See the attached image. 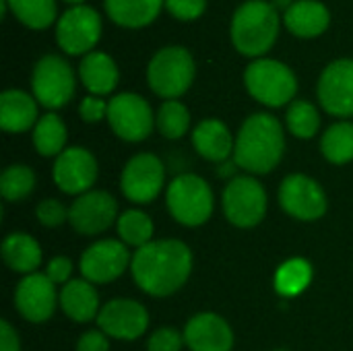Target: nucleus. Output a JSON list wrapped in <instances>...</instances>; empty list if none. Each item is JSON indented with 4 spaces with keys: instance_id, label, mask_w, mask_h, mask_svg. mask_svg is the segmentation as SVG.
<instances>
[{
    "instance_id": "nucleus-25",
    "label": "nucleus",
    "mask_w": 353,
    "mask_h": 351,
    "mask_svg": "<svg viewBox=\"0 0 353 351\" xmlns=\"http://www.w3.org/2000/svg\"><path fill=\"white\" fill-rule=\"evenodd\" d=\"M62 310L66 317H70L77 323H87L91 319H97L99 314V298L95 288L87 279H72L68 281L58 298Z\"/></svg>"
},
{
    "instance_id": "nucleus-23",
    "label": "nucleus",
    "mask_w": 353,
    "mask_h": 351,
    "mask_svg": "<svg viewBox=\"0 0 353 351\" xmlns=\"http://www.w3.org/2000/svg\"><path fill=\"white\" fill-rule=\"evenodd\" d=\"M192 145L209 161H225L234 151V141L228 126L217 118H207L199 122L192 132Z\"/></svg>"
},
{
    "instance_id": "nucleus-16",
    "label": "nucleus",
    "mask_w": 353,
    "mask_h": 351,
    "mask_svg": "<svg viewBox=\"0 0 353 351\" xmlns=\"http://www.w3.org/2000/svg\"><path fill=\"white\" fill-rule=\"evenodd\" d=\"M99 329L116 339H139L149 327V314L143 304L126 298L110 300L97 314Z\"/></svg>"
},
{
    "instance_id": "nucleus-12",
    "label": "nucleus",
    "mask_w": 353,
    "mask_h": 351,
    "mask_svg": "<svg viewBox=\"0 0 353 351\" xmlns=\"http://www.w3.org/2000/svg\"><path fill=\"white\" fill-rule=\"evenodd\" d=\"M279 205L300 221L321 219L327 211V197L321 184L304 174H292L281 182Z\"/></svg>"
},
{
    "instance_id": "nucleus-29",
    "label": "nucleus",
    "mask_w": 353,
    "mask_h": 351,
    "mask_svg": "<svg viewBox=\"0 0 353 351\" xmlns=\"http://www.w3.org/2000/svg\"><path fill=\"white\" fill-rule=\"evenodd\" d=\"M321 151L331 163H347L353 159V122H337L327 128L321 141Z\"/></svg>"
},
{
    "instance_id": "nucleus-34",
    "label": "nucleus",
    "mask_w": 353,
    "mask_h": 351,
    "mask_svg": "<svg viewBox=\"0 0 353 351\" xmlns=\"http://www.w3.org/2000/svg\"><path fill=\"white\" fill-rule=\"evenodd\" d=\"M155 122H157L159 132L165 139H180L182 134H186V130L190 126V114L184 103L170 99V101L161 103Z\"/></svg>"
},
{
    "instance_id": "nucleus-2",
    "label": "nucleus",
    "mask_w": 353,
    "mask_h": 351,
    "mask_svg": "<svg viewBox=\"0 0 353 351\" xmlns=\"http://www.w3.org/2000/svg\"><path fill=\"white\" fill-rule=\"evenodd\" d=\"M285 137L281 122L271 114H252L244 120L236 145L234 161L250 174H269L283 157Z\"/></svg>"
},
{
    "instance_id": "nucleus-9",
    "label": "nucleus",
    "mask_w": 353,
    "mask_h": 351,
    "mask_svg": "<svg viewBox=\"0 0 353 351\" xmlns=\"http://www.w3.org/2000/svg\"><path fill=\"white\" fill-rule=\"evenodd\" d=\"M223 211L236 228H254L267 211V192L263 184L250 176L234 178L223 190Z\"/></svg>"
},
{
    "instance_id": "nucleus-15",
    "label": "nucleus",
    "mask_w": 353,
    "mask_h": 351,
    "mask_svg": "<svg viewBox=\"0 0 353 351\" xmlns=\"http://www.w3.org/2000/svg\"><path fill=\"white\" fill-rule=\"evenodd\" d=\"M130 265V252L118 240H99L81 257V273L91 283H110Z\"/></svg>"
},
{
    "instance_id": "nucleus-4",
    "label": "nucleus",
    "mask_w": 353,
    "mask_h": 351,
    "mask_svg": "<svg viewBox=\"0 0 353 351\" xmlns=\"http://www.w3.org/2000/svg\"><path fill=\"white\" fill-rule=\"evenodd\" d=\"M194 58L182 46L161 48L147 66V83L163 99H176L188 91L194 81Z\"/></svg>"
},
{
    "instance_id": "nucleus-39",
    "label": "nucleus",
    "mask_w": 353,
    "mask_h": 351,
    "mask_svg": "<svg viewBox=\"0 0 353 351\" xmlns=\"http://www.w3.org/2000/svg\"><path fill=\"white\" fill-rule=\"evenodd\" d=\"M72 273V265L66 257H56L48 263L46 275L52 279V283H64Z\"/></svg>"
},
{
    "instance_id": "nucleus-28",
    "label": "nucleus",
    "mask_w": 353,
    "mask_h": 351,
    "mask_svg": "<svg viewBox=\"0 0 353 351\" xmlns=\"http://www.w3.org/2000/svg\"><path fill=\"white\" fill-rule=\"evenodd\" d=\"M8 10L25 27L41 31L56 21V0H6Z\"/></svg>"
},
{
    "instance_id": "nucleus-43",
    "label": "nucleus",
    "mask_w": 353,
    "mask_h": 351,
    "mask_svg": "<svg viewBox=\"0 0 353 351\" xmlns=\"http://www.w3.org/2000/svg\"><path fill=\"white\" fill-rule=\"evenodd\" d=\"M64 2H70V4H74V6H77V4H83L85 0H64Z\"/></svg>"
},
{
    "instance_id": "nucleus-41",
    "label": "nucleus",
    "mask_w": 353,
    "mask_h": 351,
    "mask_svg": "<svg viewBox=\"0 0 353 351\" xmlns=\"http://www.w3.org/2000/svg\"><path fill=\"white\" fill-rule=\"evenodd\" d=\"M0 351H21L19 337L6 321L0 323Z\"/></svg>"
},
{
    "instance_id": "nucleus-32",
    "label": "nucleus",
    "mask_w": 353,
    "mask_h": 351,
    "mask_svg": "<svg viewBox=\"0 0 353 351\" xmlns=\"http://www.w3.org/2000/svg\"><path fill=\"white\" fill-rule=\"evenodd\" d=\"M35 188V174L27 166H10L0 176V192L6 201H23Z\"/></svg>"
},
{
    "instance_id": "nucleus-1",
    "label": "nucleus",
    "mask_w": 353,
    "mask_h": 351,
    "mask_svg": "<svg viewBox=\"0 0 353 351\" xmlns=\"http://www.w3.org/2000/svg\"><path fill=\"white\" fill-rule=\"evenodd\" d=\"M130 269L143 292L165 298L176 294L186 283L192 269V254L180 240L149 242L134 252Z\"/></svg>"
},
{
    "instance_id": "nucleus-27",
    "label": "nucleus",
    "mask_w": 353,
    "mask_h": 351,
    "mask_svg": "<svg viewBox=\"0 0 353 351\" xmlns=\"http://www.w3.org/2000/svg\"><path fill=\"white\" fill-rule=\"evenodd\" d=\"M33 145L43 157L60 155L66 145V126L62 118L52 112L41 116L33 128Z\"/></svg>"
},
{
    "instance_id": "nucleus-6",
    "label": "nucleus",
    "mask_w": 353,
    "mask_h": 351,
    "mask_svg": "<svg viewBox=\"0 0 353 351\" xmlns=\"http://www.w3.org/2000/svg\"><path fill=\"white\" fill-rule=\"evenodd\" d=\"M168 209L172 217L188 228L203 225L213 213V192L211 186L194 176L182 174L168 186Z\"/></svg>"
},
{
    "instance_id": "nucleus-13",
    "label": "nucleus",
    "mask_w": 353,
    "mask_h": 351,
    "mask_svg": "<svg viewBox=\"0 0 353 351\" xmlns=\"http://www.w3.org/2000/svg\"><path fill=\"white\" fill-rule=\"evenodd\" d=\"M319 101L333 116H353V58H339L323 70Z\"/></svg>"
},
{
    "instance_id": "nucleus-14",
    "label": "nucleus",
    "mask_w": 353,
    "mask_h": 351,
    "mask_svg": "<svg viewBox=\"0 0 353 351\" xmlns=\"http://www.w3.org/2000/svg\"><path fill=\"white\" fill-rule=\"evenodd\" d=\"M116 199L105 190H89L81 194L68 209L70 225L83 236L105 232L116 221Z\"/></svg>"
},
{
    "instance_id": "nucleus-21",
    "label": "nucleus",
    "mask_w": 353,
    "mask_h": 351,
    "mask_svg": "<svg viewBox=\"0 0 353 351\" xmlns=\"http://www.w3.org/2000/svg\"><path fill=\"white\" fill-rule=\"evenodd\" d=\"M37 99L21 89H8L0 95V126L6 132H25L37 124Z\"/></svg>"
},
{
    "instance_id": "nucleus-30",
    "label": "nucleus",
    "mask_w": 353,
    "mask_h": 351,
    "mask_svg": "<svg viewBox=\"0 0 353 351\" xmlns=\"http://www.w3.org/2000/svg\"><path fill=\"white\" fill-rule=\"evenodd\" d=\"M312 279V267L304 259H292L283 263L275 273V290L283 298H294L302 294Z\"/></svg>"
},
{
    "instance_id": "nucleus-18",
    "label": "nucleus",
    "mask_w": 353,
    "mask_h": 351,
    "mask_svg": "<svg viewBox=\"0 0 353 351\" xmlns=\"http://www.w3.org/2000/svg\"><path fill=\"white\" fill-rule=\"evenodd\" d=\"M56 288L48 275L31 273L27 275L14 292V306L23 319L31 323L48 321L56 310Z\"/></svg>"
},
{
    "instance_id": "nucleus-35",
    "label": "nucleus",
    "mask_w": 353,
    "mask_h": 351,
    "mask_svg": "<svg viewBox=\"0 0 353 351\" xmlns=\"http://www.w3.org/2000/svg\"><path fill=\"white\" fill-rule=\"evenodd\" d=\"M35 215H37L39 223L46 225V228H58V225H62L68 219L66 207L60 201H56V199L41 201L37 205V209H35Z\"/></svg>"
},
{
    "instance_id": "nucleus-5",
    "label": "nucleus",
    "mask_w": 353,
    "mask_h": 351,
    "mask_svg": "<svg viewBox=\"0 0 353 351\" xmlns=\"http://www.w3.org/2000/svg\"><path fill=\"white\" fill-rule=\"evenodd\" d=\"M244 85L248 93L263 106L281 108L290 103L298 91V79L294 70L271 58H259L244 70Z\"/></svg>"
},
{
    "instance_id": "nucleus-20",
    "label": "nucleus",
    "mask_w": 353,
    "mask_h": 351,
    "mask_svg": "<svg viewBox=\"0 0 353 351\" xmlns=\"http://www.w3.org/2000/svg\"><path fill=\"white\" fill-rule=\"evenodd\" d=\"M283 23L288 31L298 37H319L327 31L331 23V12L319 0H296L283 12Z\"/></svg>"
},
{
    "instance_id": "nucleus-8",
    "label": "nucleus",
    "mask_w": 353,
    "mask_h": 351,
    "mask_svg": "<svg viewBox=\"0 0 353 351\" xmlns=\"http://www.w3.org/2000/svg\"><path fill=\"white\" fill-rule=\"evenodd\" d=\"M99 37L101 17L93 6L77 4L64 10L56 23V41L70 56H87L99 41Z\"/></svg>"
},
{
    "instance_id": "nucleus-31",
    "label": "nucleus",
    "mask_w": 353,
    "mask_h": 351,
    "mask_svg": "<svg viewBox=\"0 0 353 351\" xmlns=\"http://www.w3.org/2000/svg\"><path fill=\"white\" fill-rule=\"evenodd\" d=\"M285 122H288V128L294 137L312 139L319 132L321 116H319V110L310 101L298 99V101H292V106L288 108Z\"/></svg>"
},
{
    "instance_id": "nucleus-44",
    "label": "nucleus",
    "mask_w": 353,
    "mask_h": 351,
    "mask_svg": "<svg viewBox=\"0 0 353 351\" xmlns=\"http://www.w3.org/2000/svg\"><path fill=\"white\" fill-rule=\"evenodd\" d=\"M275 351H288V350H275Z\"/></svg>"
},
{
    "instance_id": "nucleus-42",
    "label": "nucleus",
    "mask_w": 353,
    "mask_h": 351,
    "mask_svg": "<svg viewBox=\"0 0 353 351\" xmlns=\"http://www.w3.org/2000/svg\"><path fill=\"white\" fill-rule=\"evenodd\" d=\"M296 0H271V4L277 8V10H288Z\"/></svg>"
},
{
    "instance_id": "nucleus-7",
    "label": "nucleus",
    "mask_w": 353,
    "mask_h": 351,
    "mask_svg": "<svg viewBox=\"0 0 353 351\" xmlns=\"http://www.w3.org/2000/svg\"><path fill=\"white\" fill-rule=\"evenodd\" d=\"M74 72L72 66L56 54H46L37 60L31 72L33 97L48 110L66 106L74 95Z\"/></svg>"
},
{
    "instance_id": "nucleus-36",
    "label": "nucleus",
    "mask_w": 353,
    "mask_h": 351,
    "mask_svg": "<svg viewBox=\"0 0 353 351\" xmlns=\"http://www.w3.org/2000/svg\"><path fill=\"white\" fill-rule=\"evenodd\" d=\"M184 343V337L180 331L165 327V329H157L149 341H147V351H180Z\"/></svg>"
},
{
    "instance_id": "nucleus-37",
    "label": "nucleus",
    "mask_w": 353,
    "mask_h": 351,
    "mask_svg": "<svg viewBox=\"0 0 353 351\" xmlns=\"http://www.w3.org/2000/svg\"><path fill=\"white\" fill-rule=\"evenodd\" d=\"M207 8V0H165V10L180 21H194Z\"/></svg>"
},
{
    "instance_id": "nucleus-22",
    "label": "nucleus",
    "mask_w": 353,
    "mask_h": 351,
    "mask_svg": "<svg viewBox=\"0 0 353 351\" xmlns=\"http://www.w3.org/2000/svg\"><path fill=\"white\" fill-rule=\"evenodd\" d=\"M79 77L89 93L101 97L116 89L118 85V66L114 58L105 52H89L83 56L79 66Z\"/></svg>"
},
{
    "instance_id": "nucleus-17",
    "label": "nucleus",
    "mask_w": 353,
    "mask_h": 351,
    "mask_svg": "<svg viewBox=\"0 0 353 351\" xmlns=\"http://www.w3.org/2000/svg\"><path fill=\"white\" fill-rule=\"evenodd\" d=\"M97 180V161L83 147L64 149L54 163V182L66 194H85Z\"/></svg>"
},
{
    "instance_id": "nucleus-38",
    "label": "nucleus",
    "mask_w": 353,
    "mask_h": 351,
    "mask_svg": "<svg viewBox=\"0 0 353 351\" xmlns=\"http://www.w3.org/2000/svg\"><path fill=\"white\" fill-rule=\"evenodd\" d=\"M79 114L85 122H99L101 118H108V103L97 95H89L81 101Z\"/></svg>"
},
{
    "instance_id": "nucleus-40",
    "label": "nucleus",
    "mask_w": 353,
    "mask_h": 351,
    "mask_svg": "<svg viewBox=\"0 0 353 351\" xmlns=\"http://www.w3.org/2000/svg\"><path fill=\"white\" fill-rule=\"evenodd\" d=\"M110 343L103 331H87L85 335H81L77 351H108Z\"/></svg>"
},
{
    "instance_id": "nucleus-11",
    "label": "nucleus",
    "mask_w": 353,
    "mask_h": 351,
    "mask_svg": "<svg viewBox=\"0 0 353 351\" xmlns=\"http://www.w3.org/2000/svg\"><path fill=\"white\" fill-rule=\"evenodd\" d=\"M165 170L157 155L153 153H139L126 161L120 178L122 192L128 201L147 205L157 199L163 188Z\"/></svg>"
},
{
    "instance_id": "nucleus-26",
    "label": "nucleus",
    "mask_w": 353,
    "mask_h": 351,
    "mask_svg": "<svg viewBox=\"0 0 353 351\" xmlns=\"http://www.w3.org/2000/svg\"><path fill=\"white\" fill-rule=\"evenodd\" d=\"M2 259L12 271L31 275L41 263V248L29 234L14 232L2 242Z\"/></svg>"
},
{
    "instance_id": "nucleus-19",
    "label": "nucleus",
    "mask_w": 353,
    "mask_h": 351,
    "mask_svg": "<svg viewBox=\"0 0 353 351\" xmlns=\"http://www.w3.org/2000/svg\"><path fill=\"white\" fill-rule=\"evenodd\" d=\"M184 341L192 351H232L234 333L219 314L201 312L188 321Z\"/></svg>"
},
{
    "instance_id": "nucleus-33",
    "label": "nucleus",
    "mask_w": 353,
    "mask_h": 351,
    "mask_svg": "<svg viewBox=\"0 0 353 351\" xmlns=\"http://www.w3.org/2000/svg\"><path fill=\"white\" fill-rule=\"evenodd\" d=\"M118 234L128 246L143 248L151 242L153 236V221L143 211H126L118 217Z\"/></svg>"
},
{
    "instance_id": "nucleus-10",
    "label": "nucleus",
    "mask_w": 353,
    "mask_h": 351,
    "mask_svg": "<svg viewBox=\"0 0 353 351\" xmlns=\"http://www.w3.org/2000/svg\"><path fill=\"white\" fill-rule=\"evenodd\" d=\"M153 120L149 101L137 93H118L108 101V122L128 143L145 141L153 130Z\"/></svg>"
},
{
    "instance_id": "nucleus-3",
    "label": "nucleus",
    "mask_w": 353,
    "mask_h": 351,
    "mask_svg": "<svg viewBox=\"0 0 353 351\" xmlns=\"http://www.w3.org/2000/svg\"><path fill=\"white\" fill-rule=\"evenodd\" d=\"M281 27L279 10L267 0H248L232 17V43L250 58L265 56L277 41Z\"/></svg>"
},
{
    "instance_id": "nucleus-24",
    "label": "nucleus",
    "mask_w": 353,
    "mask_h": 351,
    "mask_svg": "<svg viewBox=\"0 0 353 351\" xmlns=\"http://www.w3.org/2000/svg\"><path fill=\"white\" fill-rule=\"evenodd\" d=\"M165 0H103L108 17L126 29L147 27L157 19Z\"/></svg>"
}]
</instances>
